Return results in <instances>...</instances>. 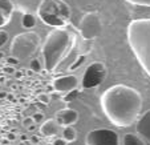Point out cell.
<instances>
[{
    "label": "cell",
    "instance_id": "6da1fadb",
    "mask_svg": "<svg viewBox=\"0 0 150 145\" xmlns=\"http://www.w3.org/2000/svg\"><path fill=\"white\" fill-rule=\"evenodd\" d=\"M101 109L116 127L133 125L142 109V96L136 88L124 84L113 85L101 95Z\"/></svg>",
    "mask_w": 150,
    "mask_h": 145
},
{
    "label": "cell",
    "instance_id": "7a4b0ae2",
    "mask_svg": "<svg viewBox=\"0 0 150 145\" xmlns=\"http://www.w3.org/2000/svg\"><path fill=\"white\" fill-rule=\"evenodd\" d=\"M74 43V35L65 28H54L47 35L41 47L42 61L47 72H53Z\"/></svg>",
    "mask_w": 150,
    "mask_h": 145
},
{
    "label": "cell",
    "instance_id": "3957f363",
    "mask_svg": "<svg viewBox=\"0 0 150 145\" xmlns=\"http://www.w3.org/2000/svg\"><path fill=\"white\" fill-rule=\"evenodd\" d=\"M129 47L146 75L150 77V19H137L126 29Z\"/></svg>",
    "mask_w": 150,
    "mask_h": 145
},
{
    "label": "cell",
    "instance_id": "277c9868",
    "mask_svg": "<svg viewBox=\"0 0 150 145\" xmlns=\"http://www.w3.org/2000/svg\"><path fill=\"white\" fill-rule=\"evenodd\" d=\"M37 15L47 26L64 28L71 20V8L64 0H41Z\"/></svg>",
    "mask_w": 150,
    "mask_h": 145
},
{
    "label": "cell",
    "instance_id": "5b68a950",
    "mask_svg": "<svg viewBox=\"0 0 150 145\" xmlns=\"http://www.w3.org/2000/svg\"><path fill=\"white\" fill-rule=\"evenodd\" d=\"M40 47V36L33 31L23 32L13 37L11 43V55L20 61L29 59Z\"/></svg>",
    "mask_w": 150,
    "mask_h": 145
},
{
    "label": "cell",
    "instance_id": "8992f818",
    "mask_svg": "<svg viewBox=\"0 0 150 145\" xmlns=\"http://www.w3.org/2000/svg\"><path fill=\"white\" fill-rule=\"evenodd\" d=\"M79 31L84 40H94L102 32V21L101 17L96 12H88L82 16L79 24Z\"/></svg>",
    "mask_w": 150,
    "mask_h": 145
},
{
    "label": "cell",
    "instance_id": "52a82bcc",
    "mask_svg": "<svg viewBox=\"0 0 150 145\" xmlns=\"http://www.w3.org/2000/svg\"><path fill=\"white\" fill-rule=\"evenodd\" d=\"M106 77V67L102 63H92L88 68L85 69L82 76V88L91 89L101 85V82Z\"/></svg>",
    "mask_w": 150,
    "mask_h": 145
},
{
    "label": "cell",
    "instance_id": "ba28073f",
    "mask_svg": "<svg viewBox=\"0 0 150 145\" xmlns=\"http://www.w3.org/2000/svg\"><path fill=\"white\" fill-rule=\"evenodd\" d=\"M85 145H120V137L112 129H93L85 137Z\"/></svg>",
    "mask_w": 150,
    "mask_h": 145
},
{
    "label": "cell",
    "instance_id": "9c48e42d",
    "mask_svg": "<svg viewBox=\"0 0 150 145\" xmlns=\"http://www.w3.org/2000/svg\"><path fill=\"white\" fill-rule=\"evenodd\" d=\"M79 85V80L73 75H68V76H60L52 81V88L53 91L59 92V93H67L73 89H77Z\"/></svg>",
    "mask_w": 150,
    "mask_h": 145
},
{
    "label": "cell",
    "instance_id": "30bf717a",
    "mask_svg": "<svg viewBox=\"0 0 150 145\" xmlns=\"http://www.w3.org/2000/svg\"><path fill=\"white\" fill-rule=\"evenodd\" d=\"M56 120L61 127L73 125L79 121V112L72 108H62L56 112Z\"/></svg>",
    "mask_w": 150,
    "mask_h": 145
},
{
    "label": "cell",
    "instance_id": "8fae6325",
    "mask_svg": "<svg viewBox=\"0 0 150 145\" xmlns=\"http://www.w3.org/2000/svg\"><path fill=\"white\" fill-rule=\"evenodd\" d=\"M137 134L141 136L144 140L150 142V109L146 111L138 120L136 124Z\"/></svg>",
    "mask_w": 150,
    "mask_h": 145
},
{
    "label": "cell",
    "instance_id": "7c38bea8",
    "mask_svg": "<svg viewBox=\"0 0 150 145\" xmlns=\"http://www.w3.org/2000/svg\"><path fill=\"white\" fill-rule=\"evenodd\" d=\"M13 11L15 6L11 0H0V28H3L11 21Z\"/></svg>",
    "mask_w": 150,
    "mask_h": 145
},
{
    "label": "cell",
    "instance_id": "4fadbf2b",
    "mask_svg": "<svg viewBox=\"0 0 150 145\" xmlns=\"http://www.w3.org/2000/svg\"><path fill=\"white\" fill-rule=\"evenodd\" d=\"M59 131H60V124L57 122L56 119L45 120L40 127V133L44 137H53L59 133Z\"/></svg>",
    "mask_w": 150,
    "mask_h": 145
},
{
    "label": "cell",
    "instance_id": "5bb4252c",
    "mask_svg": "<svg viewBox=\"0 0 150 145\" xmlns=\"http://www.w3.org/2000/svg\"><path fill=\"white\" fill-rule=\"evenodd\" d=\"M122 145H145L142 139L139 136H136L134 133H126L122 139Z\"/></svg>",
    "mask_w": 150,
    "mask_h": 145
},
{
    "label": "cell",
    "instance_id": "9a60e30c",
    "mask_svg": "<svg viewBox=\"0 0 150 145\" xmlns=\"http://www.w3.org/2000/svg\"><path fill=\"white\" fill-rule=\"evenodd\" d=\"M62 139L65 140L67 142H73L74 140L77 139L76 129H74L72 125L62 127Z\"/></svg>",
    "mask_w": 150,
    "mask_h": 145
},
{
    "label": "cell",
    "instance_id": "2e32d148",
    "mask_svg": "<svg viewBox=\"0 0 150 145\" xmlns=\"http://www.w3.org/2000/svg\"><path fill=\"white\" fill-rule=\"evenodd\" d=\"M21 26L25 29H32L36 27V17L32 14H24L21 19Z\"/></svg>",
    "mask_w": 150,
    "mask_h": 145
},
{
    "label": "cell",
    "instance_id": "e0dca14e",
    "mask_svg": "<svg viewBox=\"0 0 150 145\" xmlns=\"http://www.w3.org/2000/svg\"><path fill=\"white\" fill-rule=\"evenodd\" d=\"M77 96H79V89H73V91H71V92L64 93V96H62V101L64 102H71V101H73Z\"/></svg>",
    "mask_w": 150,
    "mask_h": 145
},
{
    "label": "cell",
    "instance_id": "ac0fdd59",
    "mask_svg": "<svg viewBox=\"0 0 150 145\" xmlns=\"http://www.w3.org/2000/svg\"><path fill=\"white\" fill-rule=\"evenodd\" d=\"M29 69H31L32 72H40V71H41V64H40V60L39 59L31 60V63H29Z\"/></svg>",
    "mask_w": 150,
    "mask_h": 145
},
{
    "label": "cell",
    "instance_id": "d6986e66",
    "mask_svg": "<svg viewBox=\"0 0 150 145\" xmlns=\"http://www.w3.org/2000/svg\"><path fill=\"white\" fill-rule=\"evenodd\" d=\"M127 3L133 6H141V7H150V0H125Z\"/></svg>",
    "mask_w": 150,
    "mask_h": 145
},
{
    "label": "cell",
    "instance_id": "ffe728a7",
    "mask_svg": "<svg viewBox=\"0 0 150 145\" xmlns=\"http://www.w3.org/2000/svg\"><path fill=\"white\" fill-rule=\"evenodd\" d=\"M8 41V32L4 29H0V48Z\"/></svg>",
    "mask_w": 150,
    "mask_h": 145
},
{
    "label": "cell",
    "instance_id": "44dd1931",
    "mask_svg": "<svg viewBox=\"0 0 150 145\" xmlns=\"http://www.w3.org/2000/svg\"><path fill=\"white\" fill-rule=\"evenodd\" d=\"M19 63H20V60L16 59L15 56H12V55L7 59V64H8V65H16V64H19Z\"/></svg>",
    "mask_w": 150,
    "mask_h": 145
},
{
    "label": "cell",
    "instance_id": "7402d4cb",
    "mask_svg": "<svg viewBox=\"0 0 150 145\" xmlns=\"http://www.w3.org/2000/svg\"><path fill=\"white\" fill-rule=\"evenodd\" d=\"M33 124H36V122H35V120H33V117H27V119L23 120V125L27 127V128H28V127H31V125H33Z\"/></svg>",
    "mask_w": 150,
    "mask_h": 145
},
{
    "label": "cell",
    "instance_id": "603a6c76",
    "mask_svg": "<svg viewBox=\"0 0 150 145\" xmlns=\"http://www.w3.org/2000/svg\"><path fill=\"white\" fill-rule=\"evenodd\" d=\"M39 100L42 102V104H48V102L51 101V97H49L47 93H41V95L39 96Z\"/></svg>",
    "mask_w": 150,
    "mask_h": 145
},
{
    "label": "cell",
    "instance_id": "cb8c5ba5",
    "mask_svg": "<svg viewBox=\"0 0 150 145\" xmlns=\"http://www.w3.org/2000/svg\"><path fill=\"white\" fill-rule=\"evenodd\" d=\"M84 60H85V56H80L79 59L76 60V63H74L73 65H71V67H69V69H74V68H77V67H79L81 63H84Z\"/></svg>",
    "mask_w": 150,
    "mask_h": 145
},
{
    "label": "cell",
    "instance_id": "d4e9b609",
    "mask_svg": "<svg viewBox=\"0 0 150 145\" xmlns=\"http://www.w3.org/2000/svg\"><path fill=\"white\" fill-rule=\"evenodd\" d=\"M32 117H33V120H35V122H36V124H39V122H41L42 120H44V114H42V113H35Z\"/></svg>",
    "mask_w": 150,
    "mask_h": 145
},
{
    "label": "cell",
    "instance_id": "484cf974",
    "mask_svg": "<svg viewBox=\"0 0 150 145\" xmlns=\"http://www.w3.org/2000/svg\"><path fill=\"white\" fill-rule=\"evenodd\" d=\"M53 145H67V141L64 139H56L53 141Z\"/></svg>",
    "mask_w": 150,
    "mask_h": 145
},
{
    "label": "cell",
    "instance_id": "4316f807",
    "mask_svg": "<svg viewBox=\"0 0 150 145\" xmlns=\"http://www.w3.org/2000/svg\"><path fill=\"white\" fill-rule=\"evenodd\" d=\"M3 71H4V72H8V73H12V72H15V69L12 68V67H6Z\"/></svg>",
    "mask_w": 150,
    "mask_h": 145
},
{
    "label": "cell",
    "instance_id": "83f0119b",
    "mask_svg": "<svg viewBox=\"0 0 150 145\" xmlns=\"http://www.w3.org/2000/svg\"><path fill=\"white\" fill-rule=\"evenodd\" d=\"M20 140H21V141H28V136H27V134H21Z\"/></svg>",
    "mask_w": 150,
    "mask_h": 145
},
{
    "label": "cell",
    "instance_id": "f1b7e54d",
    "mask_svg": "<svg viewBox=\"0 0 150 145\" xmlns=\"http://www.w3.org/2000/svg\"><path fill=\"white\" fill-rule=\"evenodd\" d=\"M31 140H32V142H35V144H36V142H39V137H37V136H32Z\"/></svg>",
    "mask_w": 150,
    "mask_h": 145
},
{
    "label": "cell",
    "instance_id": "f546056e",
    "mask_svg": "<svg viewBox=\"0 0 150 145\" xmlns=\"http://www.w3.org/2000/svg\"><path fill=\"white\" fill-rule=\"evenodd\" d=\"M8 139H9V140H15V134H13V133H9V134H8Z\"/></svg>",
    "mask_w": 150,
    "mask_h": 145
},
{
    "label": "cell",
    "instance_id": "4dcf8cb0",
    "mask_svg": "<svg viewBox=\"0 0 150 145\" xmlns=\"http://www.w3.org/2000/svg\"><path fill=\"white\" fill-rule=\"evenodd\" d=\"M4 97H7V95L4 92H0V99H4Z\"/></svg>",
    "mask_w": 150,
    "mask_h": 145
},
{
    "label": "cell",
    "instance_id": "1f68e13d",
    "mask_svg": "<svg viewBox=\"0 0 150 145\" xmlns=\"http://www.w3.org/2000/svg\"><path fill=\"white\" fill-rule=\"evenodd\" d=\"M1 57H3V53H0V59H1Z\"/></svg>",
    "mask_w": 150,
    "mask_h": 145
}]
</instances>
